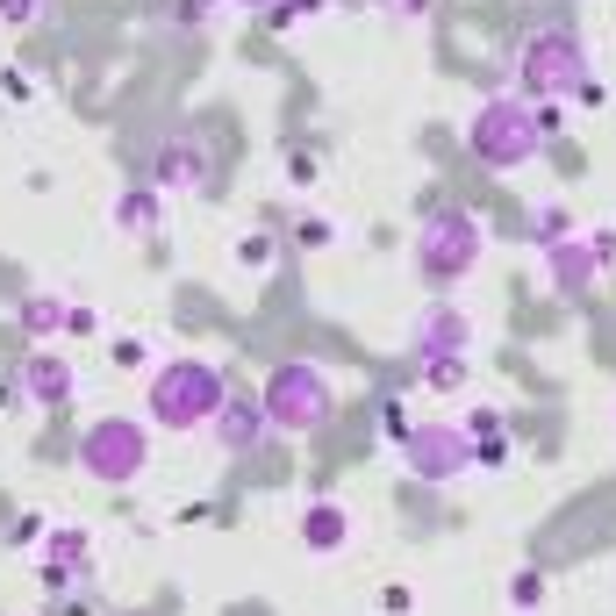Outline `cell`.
<instances>
[{"label": "cell", "mask_w": 616, "mask_h": 616, "mask_svg": "<svg viewBox=\"0 0 616 616\" xmlns=\"http://www.w3.org/2000/svg\"><path fill=\"white\" fill-rule=\"evenodd\" d=\"M266 258H273V237H237V266H266Z\"/></svg>", "instance_id": "cell-1"}, {"label": "cell", "mask_w": 616, "mask_h": 616, "mask_svg": "<svg viewBox=\"0 0 616 616\" xmlns=\"http://www.w3.org/2000/svg\"><path fill=\"white\" fill-rule=\"evenodd\" d=\"M0 15H8V29H36L43 0H0Z\"/></svg>", "instance_id": "cell-2"}]
</instances>
